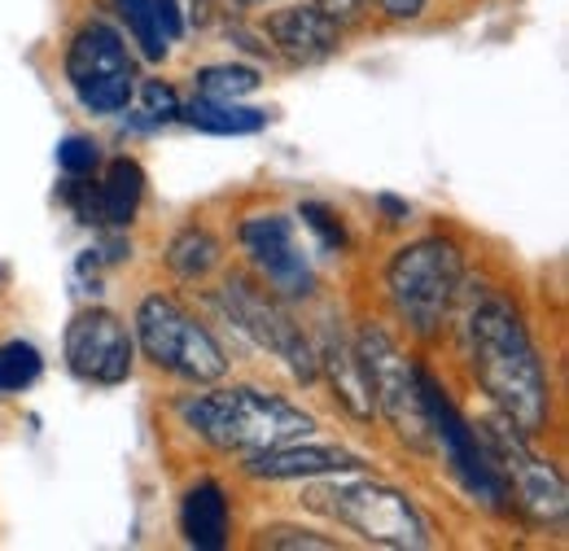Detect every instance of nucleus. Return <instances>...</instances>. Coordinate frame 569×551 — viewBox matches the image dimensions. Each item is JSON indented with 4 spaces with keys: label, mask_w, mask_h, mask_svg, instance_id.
Listing matches in <instances>:
<instances>
[{
    "label": "nucleus",
    "mask_w": 569,
    "mask_h": 551,
    "mask_svg": "<svg viewBox=\"0 0 569 551\" xmlns=\"http://www.w3.org/2000/svg\"><path fill=\"white\" fill-rule=\"evenodd\" d=\"M465 342L473 377L499 415L526 438H539L552 424V381L521 307L499 289H482L465 311Z\"/></svg>",
    "instance_id": "f257e3e1"
},
{
    "label": "nucleus",
    "mask_w": 569,
    "mask_h": 551,
    "mask_svg": "<svg viewBox=\"0 0 569 551\" xmlns=\"http://www.w3.org/2000/svg\"><path fill=\"white\" fill-rule=\"evenodd\" d=\"M184 424L223 455H254L316 433V415L259 385H228L180 403Z\"/></svg>",
    "instance_id": "f03ea898"
},
{
    "label": "nucleus",
    "mask_w": 569,
    "mask_h": 551,
    "mask_svg": "<svg viewBox=\"0 0 569 551\" xmlns=\"http://www.w3.org/2000/svg\"><path fill=\"white\" fill-rule=\"evenodd\" d=\"M316 482L320 485H307L302 503L311 512L329 517L333 525L359 534L363 543L395 551L429 548V521L399 485L368 478V473H333V478H316Z\"/></svg>",
    "instance_id": "7ed1b4c3"
},
{
    "label": "nucleus",
    "mask_w": 569,
    "mask_h": 551,
    "mask_svg": "<svg viewBox=\"0 0 569 551\" xmlns=\"http://www.w3.org/2000/svg\"><path fill=\"white\" fill-rule=\"evenodd\" d=\"M465 284V254L447 237H421L395 250L386 263V298L403 329L421 342L442 338Z\"/></svg>",
    "instance_id": "20e7f679"
},
{
    "label": "nucleus",
    "mask_w": 569,
    "mask_h": 551,
    "mask_svg": "<svg viewBox=\"0 0 569 551\" xmlns=\"http://www.w3.org/2000/svg\"><path fill=\"white\" fill-rule=\"evenodd\" d=\"M141 354L158 368L171 372L189 385H214L228 372V354L214 342V333L193 320L176 298L167 293H144L137 307V338Z\"/></svg>",
    "instance_id": "39448f33"
},
{
    "label": "nucleus",
    "mask_w": 569,
    "mask_h": 551,
    "mask_svg": "<svg viewBox=\"0 0 569 551\" xmlns=\"http://www.w3.org/2000/svg\"><path fill=\"white\" fill-rule=\"evenodd\" d=\"M356 359L372 399V412L390 420V429L412 447L429 451L433 433H429L426 403H421V377H417V359L403 354V345L395 342L381 324H363L356 333Z\"/></svg>",
    "instance_id": "423d86ee"
},
{
    "label": "nucleus",
    "mask_w": 569,
    "mask_h": 551,
    "mask_svg": "<svg viewBox=\"0 0 569 551\" xmlns=\"http://www.w3.org/2000/svg\"><path fill=\"white\" fill-rule=\"evenodd\" d=\"M62 74L71 83L74 101L88 114H123L137 97V62L132 49L123 40V31H114L106 18H88L79 22L62 58Z\"/></svg>",
    "instance_id": "0eeeda50"
},
{
    "label": "nucleus",
    "mask_w": 569,
    "mask_h": 551,
    "mask_svg": "<svg viewBox=\"0 0 569 551\" xmlns=\"http://www.w3.org/2000/svg\"><path fill=\"white\" fill-rule=\"evenodd\" d=\"M417 377H421V403H426L429 433H433V447H442L451 473L460 478V485L487 508V512H512V499L503 490L496 460L482 442V433L460 415V408L451 403V394L438 385V377L429 372L426 363H417Z\"/></svg>",
    "instance_id": "6e6552de"
},
{
    "label": "nucleus",
    "mask_w": 569,
    "mask_h": 551,
    "mask_svg": "<svg viewBox=\"0 0 569 551\" xmlns=\"http://www.w3.org/2000/svg\"><path fill=\"white\" fill-rule=\"evenodd\" d=\"M482 442H487V451H491V460H496L512 508L526 512L535 525L561 530V525H566V482H561L557 464L543 460V455L530 447V438H526L512 420H503V415H491V420H487Z\"/></svg>",
    "instance_id": "1a4fd4ad"
},
{
    "label": "nucleus",
    "mask_w": 569,
    "mask_h": 551,
    "mask_svg": "<svg viewBox=\"0 0 569 551\" xmlns=\"http://www.w3.org/2000/svg\"><path fill=\"white\" fill-rule=\"evenodd\" d=\"M219 307H223V315H228L250 342L259 345V350H272L302 385H311V381L320 377L311 338L293 324V315L284 311L281 298L268 293L259 280H250V276H228V280L219 284Z\"/></svg>",
    "instance_id": "9d476101"
},
{
    "label": "nucleus",
    "mask_w": 569,
    "mask_h": 551,
    "mask_svg": "<svg viewBox=\"0 0 569 551\" xmlns=\"http://www.w3.org/2000/svg\"><path fill=\"white\" fill-rule=\"evenodd\" d=\"M237 241L250 259V268L259 276V284L268 293H277L281 302H302L316 293V268L298 241V223L289 214H250L237 228Z\"/></svg>",
    "instance_id": "9b49d317"
},
{
    "label": "nucleus",
    "mask_w": 569,
    "mask_h": 551,
    "mask_svg": "<svg viewBox=\"0 0 569 551\" xmlns=\"http://www.w3.org/2000/svg\"><path fill=\"white\" fill-rule=\"evenodd\" d=\"M62 350H67V368L79 381H92V385H123L137 363V342H132L128 324L106 307L79 311L67 324Z\"/></svg>",
    "instance_id": "f8f14e48"
},
{
    "label": "nucleus",
    "mask_w": 569,
    "mask_h": 551,
    "mask_svg": "<svg viewBox=\"0 0 569 551\" xmlns=\"http://www.w3.org/2000/svg\"><path fill=\"white\" fill-rule=\"evenodd\" d=\"M263 40H268V53L284 58L289 67H320L342 49V22H333L311 0H293V4L268 9Z\"/></svg>",
    "instance_id": "ddd939ff"
},
{
    "label": "nucleus",
    "mask_w": 569,
    "mask_h": 551,
    "mask_svg": "<svg viewBox=\"0 0 569 551\" xmlns=\"http://www.w3.org/2000/svg\"><path fill=\"white\" fill-rule=\"evenodd\" d=\"M333 473H368V460L347 447L311 442V438L246 455V478H254V482H316V478H333Z\"/></svg>",
    "instance_id": "4468645a"
},
{
    "label": "nucleus",
    "mask_w": 569,
    "mask_h": 551,
    "mask_svg": "<svg viewBox=\"0 0 569 551\" xmlns=\"http://www.w3.org/2000/svg\"><path fill=\"white\" fill-rule=\"evenodd\" d=\"M228 530H232V508H228V494L223 485L202 478L184 490L180 499V534L184 543L198 551H219L228 543Z\"/></svg>",
    "instance_id": "2eb2a0df"
},
{
    "label": "nucleus",
    "mask_w": 569,
    "mask_h": 551,
    "mask_svg": "<svg viewBox=\"0 0 569 551\" xmlns=\"http://www.w3.org/2000/svg\"><path fill=\"white\" fill-rule=\"evenodd\" d=\"M316 363L320 372L329 377L333 385V399L356 415V420H372V399H368V385H363V372H359L356 345L347 342L342 333H325V342L316 345Z\"/></svg>",
    "instance_id": "dca6fc26"
},
{
    "label": "nucleus",
    "mask_w": 569,
    "mask_h": 551,
    "mask_svg": "<svg viewBox=\"0 0 569 551\" xmlns=\"http://www.w3.org/2000/svg\"><path fill=\"white\" fill-rule=\"evenodd\" d=\"M101 198V228H128L144 202V171L137 158H114L106 180L97 184Z\"/></svg>",
    "instance_id": "f3484780"
},
{
    "label": "nucleus",
    "mask_w": 569,
    "mask_h": 551,
    "mask_svg": "<svg viewBox=\"0 0 569 551\" xmlns=\"http://www.w3.org/2000/svg\"><path fill=\"white\" fill-rule=\"evenodd\" d=\"M162 259H167V272L176 276V280L202 284V280L223 263V246H219V237H214L211 228L189 223V228H180V232L171 237V246H167Z\"/></svg>",
    "instance_id": "a211bd4d"
},
{
    "label": "nucleus",
    "mask_w": 569,
    "mask_h": 551,
    "mask_svg": "<svg viewBox=\"0 0 569 551\" xmlns=\"http://www.w3.org/2000/svg\"><path fill=\"white\" fill-rule=\"evenodd\" d=\"M180 119L198 132H211V137H254V132L268 128L263 110L241 106V101H211V97H198V101L180 106Z\"/></svg>",
    "instance_id": "6ab92c4d"
},
{
    "label": "nucleus",
    "mask_w": 569,
    "mask_h": 551,
    "mask_svg": "<svg viewBox=\"0 0 569 551\" xmlns=\"http://www.w3.org/2000/svg\"><path fill=\"white\" fill-rule=\"evenodd\" d=\"M114 13H119V22L128 27V36H132V44L141 49L144 62H162L167 58V36H162V27H158V13H153V0H114Z\"/></svg>",
    "instance_id": "aec40b11"
},
{
    "label": "nucleus",
    "mask_w": 569,
    "mask_h": 551,
    "mask_svg": "<svg viewBox=\"0 0 569 551\" xmlns=\"http://www.w3.org/2000/svg\"><path fill=\"white\" fill-rule=\"evenodd\" d=\"M193 83H198V97H211V101H241V97H250V92H259V70L254 67H232V62H223V67H202L193 74Z\"/></svg>",
    "instance_id": "412c9836"
},
{
    "label": "nucleus",
    "mask_w": 569,
    "mask_h": 551,
    "mask_svg": "<svg viewBox=\"0 0 569 551\" xmlns=\"http://www.w3.org/2000/svg\"><path fill=\"white\" fill-rule=\"evenodd\" d=\"M40 372H44V359L31 342L13 338L0 345V394H18V390L36 385Z\"/></svg>",
    "instance_id": "4be33fe9"
},
{
    "label": "nucleus",
    "mask_w": 569,
    "mask_h": 551,
    "mask_svg": "<svg viewBox=\"0 0 569 551\" xmlns=\"http://www.w3.org/2000/svg\"><path fill=\"white\" fill-rule=\"evenodd\" d=\"M259 548H289V551H333L342 548L338 539H325L316 530H302V525H263L259 530Z\"/></svg>",
    "instance_id": "5701e85b"
},
{
    "label": "nucleus",
    "mask_w": 569,
    "mask_h": 551,
    "mask_svg": "<svg viewBox=\"0 0 569 551\" xmlns=\"http://www.w3.org/2000/svg\"><path fill=\"white\" fill-rule=\"evenodd\" d=\"M298 219H302V228H307V232H316V237H320V246H325V250H333V254H338V250H347V228H342V219L325 207V202H302V207H298Z\"/></svg>",
    "instance_id": "b1692460"
},
{
    "label": "nucleus",
    "mask_w": 569,
    "mask_h": 551,
    "mask_svg": "<svg viewBox=\"0 0 569 551\" xmlns=\"http://www.w3.org/2000/svg\"><path fill=\"white\" fill-rule=\"evenodd\" d=\"M58 167L67 171V176H92L97 167H101V144L92 137H67L58 144Z\"/></svg>",
    "instance_id": "393cba45"
},
{
    "label": "nucleus",
    "mask_w": 569,
    "mask_h": 551,
    "mask_svg": "<svg viewBox=\"0 0 569 551\" xmlns=\"http://www.w3.org/2000/svg\"><path fill=\"white\" fill-rule=\"evenodd\" d=\"M141 101H144V114H149V123H171V119H180V97H176V88L171 83H162V79H149L141 88Z\"/></svg>",
    "instance_id": "a878e982"
},
{
    "label": "nucleus",
    "mask_w": 569,
    "mask_h": 551,
    "mask_svg": "<svg viewBox=\"0 0 569 551\" xmlns=\"http://www.w3.org/2000/svg\"><path fill=\"white\" fill-rule=\"evenodd\" d=\"M180 9H184L180 0H153V13H158V27H162L167 44H176L184 36V13Z\"/></svg>",
    "instance_id": "bb28decb"
},
{
    "label": "nucleus",
    "mask_w": 569,
    "mask_h": 551,
    "mask_svg": "<svg viewBox=\"0 0 569 551\" xmlns=\"http://www.w3.org/2000/svg\"><path fill=\"white\" fill-rule=\"evenodd\" d=\"M311 4H320L333 22H356V18H363V9H368V0H311Z\"/></svg>",
    "instance_id": "cd10ccee"
},
{
    "label": "nucleus",
    "mask_w": 569,
    "mask_h": 551,
    "mask_svg": "<svg viewBox=\"0 0 569 551\" xmlns=\"http://www.w3.org/2000/svg\"><path fill=\"white\" fill-rule=\"evenodd\" d=\"M368 4H377L386 18H399V22H408V18H421V13H426L429 0H368Z\"/></svg>",
    "instance_id": "c85d7f7f"
},
{
    "label": "nucleus",
    "mask_w": 569,
    "mask_h": 551,
    "mask_svg": "<svg viewBox=\"0 0 569 551\" xmlns=\"http://www.w3.org/2000/svg\"><path fill=\"white\" fill-rule=\"evenodd\" d=\"M241 4H268V0H241Z\"/></svg>",
    "instance_id": "c756f323"
}]
</instances>
